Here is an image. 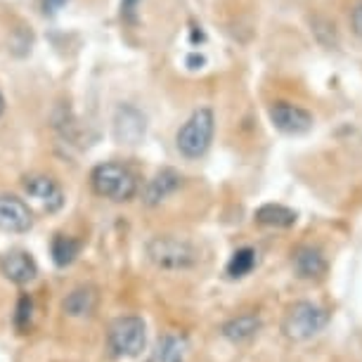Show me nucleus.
<instances>
[{
    "label": "nucleus",
    "instance_id": "1",
    "mask_svg": "<svg viewBox=\"0 0 362 362\" xmlns=\"http://www.w3.org/2000/svg\"><path fill=\"white\" fill-rule=\"evenodd\" d=\"M216 135V114L211 107H199L189 114V119L175 133V147L185 159H202L209 152Z\"/></svg>",
    "mask_w": 362,
    "mask_h": 362
},
{
    "label": "nucleus",
    "instance_id": "2",
    "mask_svg": "<svg viewBox=\"0 0 362 362\" xmlns=\"http://www.w3.org/2000/svg\"><path fill=\"white\" fill-rule=\"evenodd\" d=\"M90 185L98 197L116 204H126L138 194V177L133 175L131 168L116 161L98 163L90 173Z\"/></svg>",
    "mask_w": 362,
    "mask_h": 362
},
{
    "label": "nucleus",
    "instance_id": "3",
    "mask_svg": "<svg viewBox=\"0 0 362 362\" xmlns=\"http://www.w3.org/2000/svg\"><path fill=\"white\" fill-rule=\"evenodd\" d=\"M147 258L159 270H189L199 261V254L187 239L173 235H156L147 242Z\"/></svg>",
    "mask_w": 362,
    "mask_h": 362
},
{
    "label": "nucleus",
    "instance_id": "4",
    "mask_svg": "<svg viewBox=\"0 0 362 362\" xmlns=\"http://www.w3.org/2000/svg\"><path fill=\"white\" fill-rule=\"evenodd\" d=\"M327 320H329V315H327L325 308L310 303V300H298V303H293L289 313H286V317L282 322V332L291 341H308L325 329Z\"/></svg>",
    "mask_w": 362,
    "mask_h": 362
},
{
    "label": "nucleus",
    "instance_id": "5",
    "mask_svg": "<svg viewBox=\"0 0 362 362\" xmlns=\"http://www.w3.org/2000/svg\"><path fill=\"white\" fill-rule=\"evenodd\" d=\"M109 348L116 358H135L145 348L147 341V327L140 317H119L109 327Z\"/></svg>",
    "mask_w": 362,
    "mask_h": 362
},
{
    "label": "nucleus",
    "instance_id": "6",
    "mask_svg": "<svg viewBox=\"0 0 362 362\" xmlns=\"http://www.w3.org/2000/svg\"><path fill=\"white\" fill-rule=\"evenodd\" d=\"M112 133L119 145H140L147 133V116L133 105H119L112 119Z\"/></svg>",
    "mask_w": 362,
    "mask_h": 362
},
{
    "label": "nucleus",
    "instance_id": "7",
    "mask_svg": "<svg viewBox=\"0 0 362 362\" xmlns=\"http://www.w3.org/2000/svg\"><path fill=\"white\" fill-rule=\"evenodd\" d=\"M268 116L270 124L284 135H305L315 126V116L291 102H272L268 107Z\"/></svg>",
    "mask_w": 362,
    "mask_h": 362
},
{
    "label": "nucleus",
    "instance_id": "8",
    "mask_svg": "<svg viewBox=\"0 0 362 362\" xmlns=\"http://www.w3.org/2000/svg\"><path fill=\"white\" fill-rule=\"evenodd\" d=\"M33 228V214L29 204L15 194H0V232L22 235Z\"/></svg>",
    "mask_w": 362,
    "mask_h": 362
},
{
    "label": "nucleus",
    "instance_id": "9",
    "mask_svg": "<svg viewBox=\"0 0 362 362\" xmlns=\"http://www.w3.org/2000/svg\"><path fill=\"white\" fill-rule=\"evenodd\" d=\"M180 187H182V175L175 168H161L156 170V175L142 189V204L154 209L161 202H166L170 194H175Z\"/></svg>",
    "mask_w": 362,
    "mask_h": 362
},
{
    "label": "nucleus",
    "instance_id": "10",
    "mask_svg": "<svg viewBox=\"0 0 362 362\" xmlns=\"http://www.w3.org/2000/svg\"><path fill=\"white\" fill-rule=\"evenodd\" d=\"M24 189L26 194L33 197L43 204V209L47 214H57L59 209L64 206V192L52 177L47 175H29L24 177Z\"/></svg>",
    "mask_w": 362,
    "mask_h": 362
},
{
    "label": "nucleus",
    "instance_id": "11",
    "mask_svg": "<svg viewBox=\"0 0 362 362\" xmlns=\"http://www.w3.org/2000/svg\"><path fill=\"white\" fill-rule=\"evenodd\" d=\"M0 272L15 284H29L38 275V265L29 251L15 249L8 251L5 256H0Z\"/></svg>",
    "mask_w": 362,
    "mask_h": 362
},
{
    "label": "nucleus",
    "instance_id": "12",
    "mask_svg": "<svg viewBox=\"0 0 362 362\" xmlns=\"http://www.w3.org/2000/svg\"><path fill=\"white\" fill-rule=\"evenodd\" d=\"M293 272L300 279H320L327 272V258L317 247H300L293 254Z\"/></svg>",
    "mask_w": 362,
    "mask_h": 362
},
{
    "label": "nucleus",
    "instance_id": "13",
    "mask_svg": "<svg viewBox=\"0 0 362 362\" xmlns=\"http://www.w3.org/2000/svg\"><path fill=\"white\" fill-rule=\"evenodd\" d=\"M256 223L263 225V228H277V230H286L293 228L298 221V214L284 204H263L261 209H256Z\"/></svg>",
    "mask_w": 362,
    "mask_h": 362
},
{
    "label": "nucleus",
    "instance_id": "14",
    "mask_svg": "<svg viewBox=\"0 0 362 362\" xmlns=\"http://www.w3.org/2000/svg\"><path fill=\"white\" fill-rule=\"evenodd\" d=\"M95 305H98V291L93 286H76L71 293H66L62 300V310L69 317H88L93 315Z\"/></svg>",
    "mask_w": 362,
    "mask_h": 362
},
{
    "label": "nucleus",
    "instance_id": "15",
    "mask_svg": "<svg viewBox=\"0 0 362 362\" xmlns=\"http://www.w3.org/2000/svg\"><path fill=\"white\" fill-rule=\"evenodd\" d=\"M261 317L249 313V315H239V317H232L230 322L223 325V337L232 341V344H242V341H249L251 337H256L261 332Z\"/></svg>",
    "mask_w": 362,
    "mask_h": 362
},
{
    "label": "nucleus",
    "instance_id": "16",
    "mask_svg": "<svg viewBox=\"0 0 362 362\" xmlns=\"http://www.w3.org/2000/svg\"><path fill=\"white\" fill-rule=\"evenodd\" d=\"M52 128L57 131L59 138L71 142V145H76L81 138V126L66 102H59V105L52 109Z\"/></svg>",
    "mask_w": 362,
    "mask_h": 362
},
{
    "label": "nucleus",
    "instance_id": "17",
    "mask_svg": "<svg viewBox=\"0 0 362 362\" xmlns=\"http://www.w3.org/2000/svg\"><path fill=\"white\" fill-rule=\"evenodd\" d=\"M50 254H52V263L57 268H66V265H71L78 258L81 242L69 235H54L50 244Z\"/></svg>",
    "mask_w": 362,
    "mask_h": 362
},
{
    "label": "nucleus",
    "instance_id": "18",
    "mask_svg": "<svg viewBox=\"0 0 362 362\" xmlns=\"http://www.w3.org/2000/svg\"><path fill=\"white\" fill-rule=\"evenodd\" d=\"M187 355V341L177 334H166L163 339H159L156 344L154 360L156 362H185Z\"/></svg>",
    "mask_w": 362,
    "mask_h": 362
},
{
    "label": "nucleus",
    "instance_id": "19",
    "mask_svg": "<svg viewBox=\"0 0 362 362\" xmlns=\"http://www.w3.org/2000/svg\"><path fill=\"white\" fill-rule=\"evenodd\" d=\"M258 254L251 247H244V249H237L235 254H232L230 258V263H228V268H225V272H228V277L232 279H242V277H247L251 270L256 268V263H258Z\"/></svg>",
    "mask_w": 362,
    "mask_h": 362
},
{
    "label": "nucleus",
    "instance_id": "20",
    "mask_svg": "<svg viewBox=\"0 0 362 362\" xmlns=\"http://www.w3.org/2000/svg\"><path fill=\"white\" fill-rule=\"evenodd\" d=\"M31 320H33V298L29 296V293H24V296H19V300H17L15 327L24 334L31 327Z\"/></svg>",
    "mask_w": 362,
    "mask_h": 362
},
{
    "label": "nucleus",
    "instance_id": "21",
    "mask_svg": "<svg viewBox=\"0 0 362 362\" xmlns=\"http://www.w3.org/2000/svg\"><path fill=\"white\" fill-rule=\"evenodd\" d=\"M313 33L317 36V40L322 43V38H325V33L329 36V40H332V45L337 47V31H334V24L332 22H327V19H322V17H315L313 19Z\"/></svg>",
    "mask_w": 362,
    "mask_h": 362
},
{
    "label": "nucleus",
    "instance_id": "22",
    "mask_svg": "<svg viewBox=\"0 0 362 362\" xmlns=\"http://www.w3.org/2000/svg\"><path fill=\"white\" fill-rule=\"evenodd\" d=\"M142 0H121V19L126 24H138V12H140Z\"/></svg>",
    "mask_w": 362,
    "mask_h": 362
},
{
    "label": "nucleus",
    "instance_id": "23",
    "mask_svg": "<svg viewBox=\"0 0 362 362\" xmlns=\"http://www.w3.org/2000/svg\"><path fill=\"white\" fill-rule=\"evenodd\" d=\"M351 29L358 38H362V0L355 3V8L351 12Z\"/></svg>",
    "mask_w": 362,
    "mask_h": 362
},
{
    "label": "nucleus",
    "instance_id": "24",
    "mask_svg": "<svg viewBox=\"0 0 362 362\" xmlns=\"http://www.w3.org/2000/svg\"><path fill=\"white\" fill-rule=\"evenodd\" d=\"M66 3H69V0H40V8H43L47 17H52V15H57Z\"/></svg>",
    "mask_w": 362,
    "mask_h": 362
},
{
    "label": "nucleus",
    "instance_id": "25",
    "mask_svg": "<svg viewBox=\"0 0 362 362\" xmlns=\"http://www.w3.org/2000/svg\"><path fill=\"white\" fill-rule=\"evenodd\" d=\"M185 64H187V69H202V66L206 64V57L199 52H192V54H187Z\"/></svg>",
    "mask_w": 362,
    "mask_h": 362
},
{
    "label": "nucleus",
    "instance_id": "26",
    "mask_svg": "<svg viewBox=\"0 0 362 362\" xmlns=\"http://www.w3.org/2000/svg\"><path fill=\"white\" fill-rule=\"evenodd\" d=\"M3 114H5V98L0 95V119H3Z\"/></svg>",
    "mask_w": 362,
    "mask_h": 362
}]
</instances>
